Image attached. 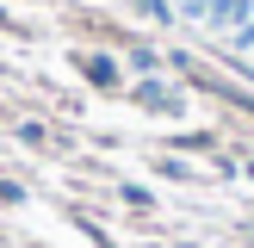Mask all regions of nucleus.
I'll use <instances>...</instances> for the list:
<instances>
[{"mask_svg": "<svg viewBox=\"0 0 254 248\" xmlns=\"http://www.w3.org/2000/svg\"><path fill=\"white\" fill-rule=\"evenodd\" d=\"M136 6H143L149 19H168V0H136Z\"/></svg>", "mask_w": 254, "mask_h": 248, "instance_id": "1", "label": "nucleus"}]
</instances>
